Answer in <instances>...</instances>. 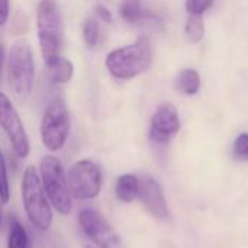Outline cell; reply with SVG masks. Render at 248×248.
<instances>
[{
  "label": "cell",
  "instance_id": "cell-20",
  "mask_svg": "<svg viewBox=\"0 0 248 248\" xmlns=\"http://www.w3.org/2000/svg\"><path fill=\"white\" fill-rule=\"evenodd\" d=\"M234 157L240 161H248V134H241L234 141Z\"/></svg>",
  "mask_w": 248,
  "mask_h": 248
},
{
  "label": "cell",
  "instance_id": "cell-22",
  "mask_svg": "<svg viewBox=\"0 0 248 248\" xmlns=\"http://www.w3.org/2000/svg\"><path fill=\"white\" fill-rule=\"evenodd\" d=\"M94 12H96L97 17H99L100 20H103V22H106V23H112V20H113L112 12H110L105 4H96Z\"/></svg>",
  "mask_w": 248,
  "mask_h": 248
},
{
  "label": "cell",
  "instance_id": "cell-6",
  "mask_svg": "<svg viewBox=\"0 0 248 248\" xmlns=\"http://www.w3.org/2000/svg\"><path fill=\"white\" fill-rule=\"evenodd\" d=\"M35 64L33 54L28 42L13 44L7 58V81L17 99H26L33 87Z\"/></svg>",
  "mask_w": 248,
  "mask_h": 248
},
{
  "label": "cell",
  "instance_id": "cell-5",
  "mask_svg": "<svg viewBox=\"0 0 248 248\" xmlns=\"http://www.w3.org/2000/svg\"><path fill=\"white\" fill-rule=\"evenodd\" d=\"M71 118L65 102L55 96L49 100L41 119V141L48 151H60L70 135Z\"/></svg>",
  "mask_w": 248,
  "mask_h": 248
},
{
  "label": "cell",
  "instance_id": "cell-8",
  "mask_svg": "<svg viewBox=\"0 0 248 248\" xmlns=\"http://www.w3.org/2000/svg\"><path fill=\"white\" fill-rule=\"evenodd\" d=\"M0 128L7 135L13 153L19 158L28 157L31 151V144L26 129L12 100L1 92H0Z\"/></svg>",
  "mask_w": 248,
  "mask_h": 248
},
{
  "label": "cell",
  "instance_id": "cell-3",
  "mask_svg": "<svg viewBox=\"0 0 248 248\" xmlns=\"http://www.w3.org/2000/svg\"><path fill=\"white\" fill-rule=\"evenodd\" d=\"M36 33L45 62L60 55L62 46V22L55 0H41L36 9Z\"/></svg>",
  "mask_w": 248,
  "mask_h": 248
},
{
  "label": "cell",
  "instance_id": "cell-2",
  "mask_svg": "<svg viewBox=\"0 0 248 248\" xmlns=\"http://www.w3.org/2000/svg\"><path fill=\"white\" fill-rule=\"evenodd\" d=\"M23 208L31 224L39 231H48L52 225V206L44 190L41 177L33 166H28L23 171L22 185Z\"/></svg>",
  "mask_w": 248,
  "mask_h": 248
},
{
  "label": "cell",
  "instance_id": "cell-24",
  "mask_svg": "<svg viewBox=\"0 0 248 248\" xmlns=\"http://www.w3.org/2000/svg\"><path fill=\"white\" fill-rule=\"evenodd\" d=\"M3 60H4V49H3V45L0 44V74H1V68H3Z\"/></svg>",
  "mask_w": 248,
  "mask_h": 248
},
{
  "label": "cell",
  "instance_id": "cell-9",
  "mask_svg": "<svg viewBox=\"0 0 248 248\" xmlns=\"http://www.w3.org/2000/svg\"><path fill=\"white\" fill-rule=\"evenodd\" d=\"M78 224L84 235L97 248H116L119 237L109 221L96 209H83L78 214Z\"/></svg>",
  "mask_w": 248,
  "mask_h": 248
},
{
  "label": "cell",
  "instance_id": "cell-13",
  "mask_svg": "<svg viewBox=\"0 0 248 248\" xmlns=\"http://www.w3.org/2000/svg\"><path fill=\"white\" fill-rule=\"evenodd\" d=\"M46 65V73H48V78L51 80V83L54 84H64L68 83L73 78L74 74V65L70 60L58 55L54 60L45 62Z\"/></svg>",
  "mask_w": 248,
  "mask_h": 248
},
{
  "label": "cell",
  "instance_id": "cell-10",
  "mask_svg": "<svg viewBox=\"0 0 248 248\" xmlns=\"http://www.w3.org/2000/svg\"><path fill=\"white\" fill-rule=\"evenodd\" d=\"M180 131V118L171 103H161L150 124V141L157 145L169 144Z\"/></svg>",
  "mask_w": 248,
  "mask_h": 248
},
{
  "label": "cell",
  "instance_id": "cell-16",
  "mask_svg": "<svg viewBox=\"0 0 248 248\" xmlns=\"http://www.w3.org/2000/svg\"><path fill=\"white\" fill-rule=\"evenodd\" d=\"M7 248H31L28 232L16 218H10L9 222Z\"/></svg>",
  "mask_w": 248,
  "mask_h": 248
},
{
  "label": "cell",
  "instance_id": "cell-19",
  "mask_svg": "<svg viewBox=\"0 0 248 248\" xmlns=\"http://www.w3.org/2000/svg\"><path fill=\"white\" fill-rule=\"evenodd\" d=\"M9 199H10V187H9L7 169H6V161H4L3 153L0 150V201L3 203H7Z\"/></svg>",
  "mask_w": 248,
  "mask_h": 248
},
{
  "label": "cell",
  "instance_id": "cell-18",
  "mask_svg": "<svg viewBox=\"0 0 248 248\" xmlns=\"http://www.w3.org/2000/svg\"><path fill=\"white\" fill-rule=\"evenodd\" d=\"M205 33V25L202 20V16L199 15H189L187 20H186V26H185V35L186 39L190 44H198Z\"/></svg>",
  "mask_w": 248,
  "mask_h": 248
},
{
  "label": "cell",
  "instance_id": "cell-25",
  "mask_svg": "<svg viewBox=\"0 0 248 248\" xmlns=\"http://www.w3.org/2000/svg\"><path fill=\"white\" fill-rule=\"evenodd\" d=\"M84 248H94V247H93V246H86Z\"/></svg>",
  "mask_w": 248,
  "mask_h": 248
},
{
  "label": "cell",
  "instance_id": "cell-4",
  "mask_svg": "<svg viewBox=\"0 0 248 248\" xmlns=\"http://www.w3.org/2000/svg\"><path fill=\"white\" fill-rule=\"evenodd\" d=\"M39 177L51 206L60 215H68L73 209V202L61 161L54 155H45L39 164Z\"/></svg>",
  "mask_w": 248,
  "mask_h": 248
},
{
  "label": "cell",
  "instance_id": "cell-15",
  "mask_svg": "<svg viewBox=\"0 0 248 248\" xmlns=\"http://www.w3.org/2000/svg\"><path fill=\"white\" fill-rule=\"evenodd\" d=\"M174 87L177 92L186 94V96H193L199 92L201 89V76L196 70L193 68H185L182 70L176 78H174Z\"/></svg>",
  "mask_w": 248,
  "mask_h": 248
},
{
  "label": "cell",
  "instance_id": "cell-23",
  "mask_svg": "<svg viewBox=\"0 0 248 248\" xmlns=\"http://www.w3.org/2000/svg\"><path fill=\"white\" fill-rule=\"evenodd\" d=\"M9 15H10V1L0 0V26H4L7 23Z\"/></svg>",
  "mask_w": 248,
  "mask_h": 248
},
{
  "label": "cell",
  "instance_id": "cell-14",
  "mask_svg": "<svg viewBox=\"0 0 248 248\" xmlns=\"http://www.w3.org/2000/svg\"><path fill=\"white\" fill-rule=\"evenodd\" d=\"M116 198L121 202L131 203L138 198L140 192V179L135 174H122L116 182Z\"/></svg>",
  "mask_w": 248,
  "mask_h": 248
},
{
  "label": "cell",
  "instance_id": "cell-1",
  "mask_svg": "<svg viewBox=\"0 0 248 248\" xmlns=\"http://www.w3.org/2000/svg\"><path fill=\"white\" fill-rule=\"evenodd\" d=\"M151 57L150 41L141 36L134 44L110 51L106 57V68L118 80H131L150 68Z\"/></svg>",
  "mask_w": 248,
  "mask_h": 248
},
{
  "label": "cell",
  "instance_id": "cell-26",
  "mask_svg": "<svg viewBox=\"0 0 248 248\" xmlns=\"http://www.w3.org/2000/svg\"><path fill=\"white\" fill-rule=\"evenodd\" d=\"M0 222H1V215H0Z\"/></svg>",
  "mask_w": 248,
  "mask_h": 248
},
{
  "label": "cell",
  "instance_id": "cell-17",
  "mask_svg": "<svg viewBox=\"0 0 248 248\" xmlns=\"http://www.w3.org/2000/svg\"><path fill=\"white\" fill-rule=\"evenodd\" d=\"M81 33H83L84 42L90 48H97L103 42V33H102V29H100V25H99L97 19L87 17L83 22Z\"/></svg>",
  "mask_w": 248,
  "mask_h": 248
},
{
  "label": "cell",
  "instance_id": "cell-12",
  "mask_svg": "<svg viewBox=\"0 0 248 248\" xmlns=\"http://www.w3.org/2000/svg\"><path fill=\"white\" fill-rule=\"evenodd\" d=\"M121 16L126 23L140 25L150 20H157V16L153 15L142 6L141 0H124L121 4Z\"/></svg>",
  "mask_w": 248,
  "mask_h": 248
},
{
  "label": "cell",
  "instance_id": "cell-21",
  "mask_svg": "<svg viewBox=\"0 0 248 248\" xmlns=\"http://www.w3.org/2000/svg\"><path fill=\"white\" fill-rule=\"evenodd\" d=\"M214 4V0H186V10L189 15L202 16Z\"/></svg>",
  "mask_w": 248,
  "mask_h": 248
},
{
  "label": "cell",
  "instance_id": "cell-7",
  "mask_svg": "<svg viewBox=\"0 0 248 248\" xmlns=\"http://www.w3.org/2000/svg\"><path fill=\"white\" fill-rule=\"evenodd\" d=\"M67 180L71 196L78 201L96 199L103 187L102 169L90 158L76 161L70 167Z\"/></svg>",
  "mask_w": 248,
  "mask_h": 248
},
{
  "label": "cell",
  "instance_id": "cell-11",
  "mask_svg": "<svg viewBox=\"0 0 248 248\" xmlns=\"http://www.w3.org/2000/svg\"><path fill=\"white\" fill-rule=\"evenodd\" d=\"M138 198L144 208L157 219L169 218V208L161 189V185L151 176H144L140 179Z\"/></svg>",
  "mask_w": 248,
  "mask_h": 248
}]
</instances>
